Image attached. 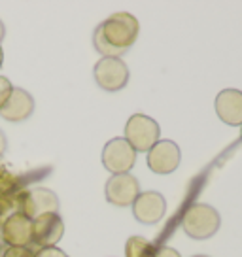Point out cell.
Instances as JSON below:
<instances>
[{
    "label": "cell",
    "instance_id": "cell-1",
    "mask_svg": "<svg viewBox=\"0 0 242 257\" xmlns=\"http://www.w3.org/2000/svg\"><path fill=\"white\" fill-rule=\"evenodd\" d=\"M138 21L135 16L127 12H119L108 17L104 23H100L95 31L93 42L98 53L104 57H113L119 59L125 51H129L131 46L138 38Z\"/></svg>",
    "mask_w": 242,
    "mask_h": 257
},
{
    "label": "cell",
    "instance_id": "cell-2",
    "mask_svg": "<svg viewBox=\"0 0 242 257\" xmlns=\"http://www.w3.org/2000/svg\"><path fill=\"white\" fill-rule=\"evenodd\" d=\"M182 227L191 238L204 240L219 229V214L208 204H193L184 214Z\"/></svg>",
    "mask_w": 242,
    "mask_h": 257
},
{
    "label": "cell",
    "instance_id": "cell-3",
    "mask_svg": "<svg viewBox=\"0 0 242 257\" xmlns=\"http://www.w3.org/2000/svg\"><path fill=\"white\" fill-rule=\"evenodd\" d=\"M159 125L157 121L144 113H135L125 125V140L135 152H150L159 142Z\"/></svg>",
    "mask_w": 242,
    "mask_h": 257
},
{
    "label": "cell",
    "instance_id": "cell-4",
    "mask_svg": "<svg viewBox=\"0 0 242 257\" xmlns=\"http://www.w3.org/2000/svg\"><path fill=\"white\" fill-rule=\"evenodd\" d=\"M137 152L131 148L125 138H113L102 150V165L112 174H129L135 167Z\"/></svg>",
    "mask_w": 242,
    "mask_h": 257
},
{
    "label": "cell",
    "instance_id": "cell-5",
    "mask_svg": "<svg viewBox=\"0 0 242 257\" xmlns=\"http://www.w3.org/2000/svg\"><path fill=\"white\" fill-rule=\"evenodd\" d=\"M95 80L106 91H119L127 85L129 80V68L121 59L102 57L95 64Z\"/></svg>",
    "mask_w": 242,
    "mask_h": 257
},
{
    "label": "cell",
    "instance_id": "cell-6",
    "mask_svg": "<svg viewBox=\"0 0 242 257\" xmlns=\"http://www.w3.org/2000/svg\"><path fill=\"white\" fill-rule=\"evenodd\" d=\"M140 195L138 180L131 174H115L106 182V201L113 206H129Z\"/></svg>",
    "mask_w": 242,
    "mask_h": 257
},
{
    "label": "cell",
    "instance_id": "cell-7",
    "mask_svg": "<svg viewBox=\"0 0 242 257\" xmlns=\"http://www.w3.org/2000/svg\"><path fill=\"white\" fill-rule=\"evenodd\" d=\"M180 165V150L172 140H159L148 153V167L155 174H170Z\"/></svg>",
    "mask_w": 242,
    "mask_h": 257
},
{
    "label": "cell",
    "instance_id": "cell-8",
    "mask_svg": "<svg viewBox=\"0 0 242 257\" xmlns=\"http://www.w3.org/2000/svg\"><path fill=\"white\" fill-rule=\"evenodd\" d=\"M167 202L165 197L157 191L140 193L133 202V214L142 223H157L165 214Z\"/></svg>",
    "mask_w": 242,
    "mask_h": 257
},
{
    "label": "cell",
    "instance_id": "cell-9",
    "mask_svg": "<svg viewBox=\"0 0 242 257\" xmlns=\"http://www.w3.org/2000/svg\"><path fill=\"white\" fill-rule=\"evenodd\" d=\"M216 112L227 125H242V91L223 89L216 96Z\"/></svg>",
    "mask_w": 242,
    "mask_h": 257
},
{
    "label": "cell",
    "instance_id": "cell-10",
    "mask_svg": "<svg viewBox=\"0 0 242 257\" xmlns=\"http://www.w3.org/2000/svg\"><path fill=\"white\" fill-rule=\"evenodd\" d=\"M34 242H38L40 246L48 248L53 246L61 236H63V221L57 214H42L36 217L33 227Z\"/></svg>",
    "mask_w": 242,
    "mask_h": 257
},
{
    "label": "cell",
    "instance_id": "cell-11",
    "mask_svg": "<svg viewBox=\"0 0 242 257\" xmlns=\"http://www.w3.org/2000/svg\"><path fill=\"white\" fill-rule=\"evenodd\" d=\"M34 110L33 96L23 89H14L6 104L0 108V115L8 121H21L27 119Z\"/></svg>",
    "mask_w": 242,
    "mask_h": 257
},
{
    "label": "cell",
    "instance_id": "cell-12",
    "mask_svg": "<svg viewBox=\"0 0 242 257\" xmlns=\"http://www.w3.org/2000/svg\"><path fill=\"white\" fill-rule=\"evenodd\" d=\"M59 208L55 193L38 187L27 195V214L29 216H42V214H55Z\"/></svg>",
    "mask_w": 242,
    "mask_h": 257
},
{
    "label": "cell",
    "instance_id": "cell-13",
    "mask_svg": "<svg viewBox=\"0 0 242 257\" xmlns=\"http://www.w3.org/2000/svg\"><path fill=\"white\" fill-rule=\"evenodd\" d=\"M155 251L157 249L154 248V244L142 236H131L125 244L127 257H155Z\"/></svg>",
    "mask_w": 242,
    "mask_h": 257
},
{
    "label": "cell",
    "instance_id": "cell-14",
    "mask_svg": "<svg viewBox=\"0 0 242 257\" xmlns=\"http://www.w3.org/2000/svg\"><path fill=\"white\" fill-rule=\"evenodd\" d=\"M12 91H14V87H12V83H10L8 78H2V76H0V108L6 104V100H8L10 95H12Z\"/></svg>",
    "mask_w": 242,
    "mask_h": 257
},
{
    "label": "cell",
    "instance_id": "cell-15",
    "mask_svg": "<svg viewBox=\"0 0 242 257\" xmlns=\"http://www.w3.org/2000/svg\"><path fill=\"white\" fill-rule=\"evenodd\" d=\"M36 257H68V255H66L63 249L55 248V246H48V248H42L36 253Z\"/></svg>",
    "mask_w": 242,
    "mask_h": 257
},
{
    "label": "cell",
    "instance_id": "cell-16",
    "mask_svg": "<svg viewBox=\"0 0 242 257\" xmlns=\"http://www.w3.org/2000/svg\"><path fill=\"white\" fill-rule=\"evenodd\" d=\"M155 257H180V253H178L176 249H172V248H161V249H157L155 251Z\"/></svg>",
    "mask_w": 242,
    "mask_h": 257
},
{
    "label": "cell",
    "instance_id": "cell-17",
    "mask_svg": "<svg viewBox=\"0 0 242 257\" xmlns=\"http://www.w3.org/2000/svg\"><path fill=\"white\" fill-rule=\"evenodd\" d=\"M4 25H2V21H0V40H2V38H4Z\"/></svg>",
    "mask_w": 242,
    "mask_h": 257
},
{
    "label": "cell",
    "instance_id": "cell-18",
    "mask_svg": "<svg viewBox=\"0 0 242 257\" xmlns=\"http://www.w3.org/2000/svg\"><path fill=\"white\" fill-rule=\"evenodd\" d=\"M0 64H2V48H0Z\"/></svg>",
    "mask_w": 242,
    "mask_h": 257
},
{
    "label": "cell",
    "instance_id": "cell-19",
    "mask_svg": "<svg viewBox=\"0 0 242 257\" xmlns=\"http://www.w3.org/2000/svg\"><path fill=\"white\" fill-rule=\"evenodd\" d=\"M195 257H208V255H195Z\"/></svg>",
    "mask_w": 242,
    "mask_h": 257
},
{
    "label": "cell",
    "instance_id": "cell-20",
    "mask_svg": "<svg viewBox=\"0 0 242 257\" xmlns=\"http://www.w3.org/2000/svg\"><path fill=\"white\" fill-rule=\"evenodd\" d=\"M240 137H242V131H240Z\"/></svg>",
    "mask_w": 242,
    "mask_h": 257
}]
</instances>
